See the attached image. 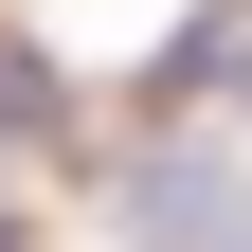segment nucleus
Wrapping results in <instances>:
<instances>
[{"label": "nucleus", "mask_w": 252, "mask_h": 252, "mask_svg": "<svg viewBox=\"0 0 252 252\" xmlns=\"http://www.w3.org/2000/svg\"><path fill=\"white\" fill-rule=\"evenodd\" d=\"M126 252H252V144L162 126V144L126 162Z\"/></svg>", "instance_id": "f257e3e1"}, {"label": "nucleus", "mask_w": 252, "mask_h": 252, "mask_svg": "<svg viewBox=\"0 0 252 252\" xmlns=\"http://www.w3.org/2000/svg\"><path fill=\"white\" fill-rule=\"evenodd\" d=\"M72 126V90H54V54L36 36H0V144H54Z\"/></svg>", "instance_id": "f03ea898"}, {"label": "nucleus", "mask_w": 252, "mask_h": 252, "mask_svg": "<svg viewBox=\"0 0 252 252\" xmlns=\"http://www.w3.org/2000/svg\"><path fill=\"white\" fill-rule=\"evenodd\" d=\"M0 252H36V216H18V180H0Z\"/></svg>", "instance_id": "7ed1b4c3"}]
</instances>
